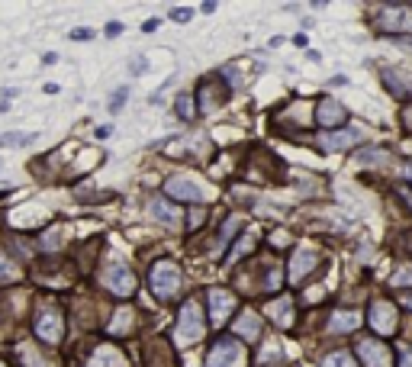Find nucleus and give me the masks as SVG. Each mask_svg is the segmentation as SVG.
I'll return each mask as SVG.
<instances>
[{"label":"nucleus","mask_w":412,"mask_h":367,"mask_svg":"<svg viewBox=\"0 0 412 367\" xmlns=\"http://www.w3.org/2000/svg\"><path fill=\"white\" fill-rule=\"evenodd\" d=\"M148 283H152V290L158 300H171L177 290H181V268H177L174 261H158L148 274Z\"/></svg>","instance_id":"f257e3e1"},{"label":"nucleus","mask_w":412,"mask_h":367,"mask_svg":"<svg viewBox=\"0 0 412 367\" xmlns=\"http://www.w3.org/2000/svg\"><path fill=\"white\" fill-rule=\"evenodd\" d=\"M36 335L49 345H58L61 335H65V326H61V313L55 306H46V309H39L36 316Z\"/></svg>","instance_id":"f03ea898"},{"label":"nucleus","mask_w":412,"mask_h":367,"mask_svg":"<svg viewBox=\"0 0 412 367\" xmlns=\"http://www.w3.org/2000/svg\"><path fill=\"white\" fill-rule=\"evenodd\" d=\"M242 364V348L232 338H219V342L210 348V358H206V367H238Z\"/></svg>","instance_id":"7ed1b4c3"},{"label":"nucleus","mask_w":412,"mask_h":367,"mask_svg":"<svg viewBox=\"0 0 412 367\" xmlns=\"http://www.w3.org/2000/svg\"><path fill=\"white\" fill-rule=\"evenodd\" d=\"M177 335L184 342H197L203 335V313H200L197 303H184L181 309V322H177Z\"/></svg>","instance_id":"20e7f679"},{"label":"nucleus","mask_w":412,"mask_h":367,"mask_svg":"<svg viewBox=\"0 0 412 367\" xmlns=\"http://www.w3.org/2000/svg\"><path fill=\"white\" fill-rule=\"evenodd\" d=\"M103 283H107L116 297H129V293L136 290V277L129 274L126 264H110L107 274H103Z\"/></svg>","instance_id":"39448f33"},{"label":"nucleus","mask_w":412,"mask_h":367,"mask_svg":"<svg viewBox=\"0 0 412 367\" xmlns=\"http://www.w3.org/2000/svg\"><path fill=\"white\" fill-rule=\"evenodd\" d=\"M397 309L390 303H374L371 306V326H374V332H380V335H393L397 332Z\"/></svg>","instance_id":"423d86ee"},{"label":"nucleus","mask_w":412,"mask_h":367,"mask_svg":"<svg viewBox=\"0 0 412 367\" xmlns=\"http://www.w3.org/2000/svg\"><path fill=\"white\" fill-rule=\"evenodd\" d=\"M345 120H348V110H345L338 100L322 97V103H319V122L322 126H326V129H338V126H345Z\"/></svg>","instance_id":"0eeeda50"},{"label":"nucleus","mask_w":412,"mask_h":367,"mask_svg":"<svg viewBox=\"0 0 412 367\" xmlns=\"http://www.w3.org/2000/svg\"><path fill=\"white\" fill-rule=\"evenodd\" d=\"M358 354H361V361H364L367 367H390V352L383 348L380 342H374V338L358 342Z\"/></svg>","instance_id":"6e6552de"},{"label":"nucleus","mask_w":412,"mask_h":367,"mask_svg":"<svg viewBox=\"0 0 412 367\" xmlns=\"http://www.w3.org/2000/svg\"><path fill=\"white\" fill-rule=\"evenodd\" d=\"M316 264H319V252H316V248H297L290 258V277L293 281H303Z\"/></svg>","instance_id":"1a4fd4ad"},{"label":"nucleus","mask_w":412,"mask_h":367,"mask_svg":"<svg viewBox=\"0 0 412 367\" xmlns=\"http://www.w3.org/2000/svg\"><path fill=\"white\" fill-rule=\"evenodd\" d=\"M165 193H168V197H177V200H200L203 197V187H200L197 181H191V177H171V181L165 184Z\"/></svg>","instance_id":"9d476101"},{"label":"nucleus","mask_w":412,"mask_h":367,"mask_svg":"<svg viewBox=\"0 0 412 367\" xmlns=\"http://www.w3.org/2000/svg\"><path fill=\"white\" fill-rule=\"evenodd\" d=\"M232 306H236V300H232L229 290H210V316H213V322H226Z\"/></svg>","instance_id":"9b49d317"},{"label":"nucleus","mask_w":412,"mask_h":367,"mask_svg":"<svg viewBox=\"0 0 412 367\" xmlns=\"http://www.w3.org/2000/svg\"><path fill=\"white\" fill-rule=\"evenodd\" d=\"M236 332L245 338V342H255V338L261 335V326H258V316L252 313V309H245L242 316L236 319Z\"/></svg>","instance_id":"f8f14e48"},{"label":"nucleus","mask_w":412,"mask_h":367,"mask_svg":"<svg viewBox=\"0 0 412 367\" xmlns=\"http://www.w3.org/2000/svg\"><path fill=\"white\" fill-rule=\"evenodd\" d=\"M152 216L158 222H165V226H177V222H181V210L177 207H171L168 200H152Z\"/></svg>","instance_id":"ddd939ff"},{"label":"nucleus","mask_w":412,"mask_h":367,"mask_svg":"<svg viewBox=\"0 0 412 367\" xmlns=\"http://www.w3.org/2000/svg\"><path fill=\"white\" fill-rule=\"evenodd\" d=\"M361 139H364V132H361V129H348V132H335V136H322L319 146H326V148H345V146H352V142H361Z\"/></svg>","instance_id":"4468645a"},{"label":"nucleus","mask_w":412,"mask_h":367,"mask_svg":"<svg viewBox=\"0 0 412 367\" xmlns=\"http://www.w3.org/2000/svg\"><path fill=\"white\" fill-rule=\"evenodd\" d=\"M267 313H271V319H277L281 326H290V300H274V303L267 306Z\"/></svg>","instance_id":"2eb2a0df"},{"label":"nucleus","mask_w":412,"mask_h":367,"mask_svg":"<svg viewBox=\"0 0 412 367\" xmlns=\"http://www.w3.org/2000/svg\"><path fill=\"white\" fill-rule=\"evenodd\" d=\"M358 329V313H338L332 319V332H352Z\"/></svg>","instance_id":"dca6fc26"},{"label":"nucleus","mask_w":412,"mask_h":367,"mask_svg":"<svg viewBox=\"0 0 412 367\" xmlns=\"http://www.w3.org/2000/svg\"><path fill=\"white\" fill-rule=\"evenodd\" d=\"M193 113H197L193 97H191V94H181V97H177V116H181L184 122H193Z\"/></svg>","instance_id":"f3484780"},{"label":"nucleus","mask_w":412,"mask_h":367,"mask_svg":"<svg viewBox=\"0 0 412 367\" xmlns=\"http://www.w3.org/2000/svg\"><path fill=\"white\" fill-rule=\"evenodd\" d=\"M32 139H36V132H4V136H0V146H26Z\"/></svg>","instance_id":"a211bd4d"},{"label":"nucleus","mask_w":412,"mask_h":367,"mask_svg":"<svg viewBox=\"0 0 412 367\" xmlns=\"http://www.w3.org/2000/svg\"><path fill=\"white\" fill-rule=\"evenodd\" d=\"M129 329H132V309H120L113 319V332L116 335H126Z\"/></svg>","instance_id":"6ab92c4d"},{"label":"nucleus","mask_w":412,"mask_h":367,"mask_svg":"<svg viewBox=\"0 0 412 367\" xmlns=\"http://www.w3.org/2000/svg\"><path fill=\"white\" fill-rule=\"evenodd\" d=\"M322 367H354V361L348 352H335V354H328V358L322 361Z\"/></svg>","instance_id":"aec40b11"},{"label":"nucleus","mask_w":412,"mask_h":367,"mask_svg":"<svg viewBox=\"0 0 412 367\" xmlns=\"http://www.w3.org/2000/svg\"><path fill=\"white\" fill-rule=\"evenodd\" d=\"M393 287H412V264H399V271L393 274Z\"/></svg>","instance_id":"412c9836"},{"label":"nucleus","mask_w":412,"mask_h":367,"mask_svg":"<svg viewBox=\"0 0 412 367\" xmlns=\"http://www.w3.org/2000/svg\"><path fill=\"white\" fill-rule=\"evenodd\" d=\"M0 277H16V264L4 252H0Z\"/></svg>","instance_id":"4be33fe9"},{"label":"nucleus","mask_w":412,"mask_h":367,"mask_svg":"<svg viewBox=\"0 0 412 367\" xmlns=\"http://www.w3.org/2000/svg\"><path fill=\"white\" fill-rule=\"evenodd\" d=\"M23 361H26L30 367H52L46 358H36V354H32V348H23Z\"/></svg>","instance_id":"5701e85b"},{"label":"nucleus","mask_w":412,"mask_h":367,"mask_svg":"<svg viewBox=\"0 0 412 367\" xmlns=\"http://www.w3.org/2000/svg\"><path fill=\"white\" fill-rule=\"evenodd\" d=\"M126 94H129V91H116V97L110 100V113H116V110H122V103H126Z\"/></svg>","instance_id":"b1692460"},{"label":"nucleus","mask_w":412,"mask_h":367,"mask_svg":"<svg viewBox=\"0 0 412 367\" xmlns=\"http://www.w3.org/2000/svg\"><path fill=\"white\" fill-rule=\"evenodd\" d=\"M58 238H61V229H52L46 238H42V245H46V248H55V245H58Z\"/></svg>","instance_id":"393cba45"},{"label":"nucleus","mask_w":412,"mask_h":367,"mask_svg":"<svg viewBox=\"0 0 412 367\" xmlns=\"http://www.w3.org/2000/svg\"><path fill=\"white\" fill-rule=\"evenodd\" d=\"M193 16V10H171V20H177V23H187Z\"/></svg>","instance_id":"a878e982"},{"label":"nucleus","mask_w":412,"mask_h":367,"mask_svg":"<svg viewBox=\"0 0 412 367\" xmlns=\"http://www.w3.org/2000/svg\"><path fill=\"white\" fill-rule=\"evenodd\" d=\"M146 65H148L146 58H136V61H132V75H139V71H146Z\"/></svg>","instance_id":"bb28decb"},{"label":"nucleus","mask_w":412,"mask_h":367,"mask_svg":"<svg viewBox=\"0 0 412 367\" xmlns=\"http://www.w3.org/2000/svg\"><path fill=\"white\" fill-rule=\"evenodd\" d=\"M399 367H412V352H403V354H399Z\"/></svg>","instance_id":"cd10ccee"},{"label":"nucleus","mask_w":412,"mask_h":367,"mask_svg":"<svg viewBox=\"0 0 412 367\" xmlns=\"http://www.w3.org/2000/svg\"><path fill=\"white\" fill-rule=\"evenodd\" d=\"M120 32H122L120 23H110V26H107V36H120Z\"/></svg>","instance_id":"c85d7f7f"},{"label":"nucleus","mask_w":412,"mask_h":367,"mask_svg":"<svg viewBox=\"0 0 412 367\" xmlns=\"http://www.w3.org/2000/svg\"><path fill=\"white\" fill-rule=\"evenodd\" d=\"M87 36H91V30H75L71 32V39H87Z\"/></svg>","instance_id":"c756f323"},{"label":"nucleus","mask_w":412,"mask_h":367,"mask_svg":"<svg viewBox=\"0 0 412 367\" xmlns=\"http://www.w3.org/2000/svg\"><path fill=\"white\" fill-rule=\"evenodd\" d=\"M403 303H406V306H409V309H412V293H406V297H403Z\"/></svg>","instance_id":"7c9ffc66"},{"label":"nucleus","mask_w":412,"mask_h":367,"mask_svg":"<svg viewBox=\"0 0 412 367\" xmlns=\"http://www.w3.org/2000/svg\"><path fill=\"white\" fill-rule=\"evenodd\" d=\"M409 177H412V165H409Z\"/></svg>","instance_id":"2f4dec72"},{"label":"nucleus","mask_w":412,"mask_h":367,"mask_svg":"<svg viewBox=\"0 0 412 367\" xmlns=\"http://www.w3.org/2000/svg\"><path fill=\"white\" fill-rule=\"evenodd\" d=\"M0 165H4V161H0Z\"/></svg>","instance_id":"473e14b6"},{"label":"nucleus","mask_w":412,"mask_h":367,"mask_svg":"<svg viewBox=\"0 0 412 367\" xmlns=\"http://www.w3.org/2000/svg\"><path fill=\"white\" fill-rule=\"evenodd\" d=\"M0 367H4V364H0Z\"/></svg>","instance_id":"72a5a7b5"}]
</instances>
